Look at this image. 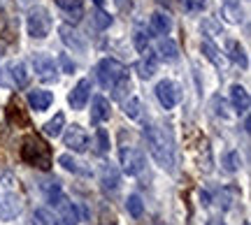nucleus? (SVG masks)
<instances>
[{
    "instance_id": "nucleus-1",
    "label": "nucleus",
    "mask_w": 251,
    "mask_h": 225,
    "mask_svg": "<svg viewBox=\"0 0 251 225\" xmlns=\"http://www.w3.org/2000/svg\"><path fill=\"white\" fill-rule=\"evenodd\" d=\"M144 139L149 146V153L153 160L161 165L163 170H172L175 167V146H172V137L168 130L161 126H147L144 128Z\"/></svg>"
},
{
    "instance_id": "nucleus-2",
    "label": "nucleus",
    "mask_w": 251,
    "mask_h": 225,
    "mask_svg": "<svg viewBox=\"0 0 251 225\" xmlns=\"http://www.w3.org/2000/svg\"><path fill=\"white\" fill-rule=\"evenodd\" d=\"M21 158L24 162L40 167V170H51V149L40 135H28L21 146Z\"/></svg>"
},
{
    "instance_id": "nucleus-3",
    "label": "nucleus",
    "mask_w": 251,
    "mask_h": 225,
    "mask_svg": "<svg viewBox=\"0 0 251 225\" xmlns=\"http://www.w3.org/2000/svg\"><path fill=\"white\" fill-rule=\"evenodd\" d=\"M26 28L28 35L35 37V40H45L49 33H51V17H49V9L42 7V5H35L30 7L26 17Z\"/></svg>"
},
{
    "instance_id": "nucleus-4",
    "label": "nucleus",
    "mask_w": 251,
    "mask_h": 225,
    "mask_svg": "<svg viewBox=\"0 0 251 225\" xmlns=\"http://www.w3.org/2000/svg\"><path fill=\"white\" fill-rule=\"evenodd\" d=\"M96 72H98V81L102 84V89H112L119 79H124L128 74V70H126L124 63H119L114 58H102Z\"/></svg>"
},
{
    "instance_id": "nucleus-5",
    "label": "nucleus",
    "mask_w": 251,
    "mask_h": 225,
    "mask_svg": "<svg viewBox=\"0 0 251 225\" xmlns=\"http://www.w3.org/2000/svg\"><path fill=\"white\" fill-rule=\"evenodd\" d=\"M119 160H121V167H124L126 174H140L144 167V153L137 149V146H121L119 149Z\"/></svg>"
},
{
    "instance_id": "nucleus-6",
    "label": "nucleus",
    "mask_w": 251,
    "mask_h": 225,
    "mask_svg": "<svg viewBox=\"0 0 251 225\" xmlns=\"http://www.w3.org/2000/svg\"><path fill=\"white\" fill-rule=\"evenodd\" d=\"M33 68H35V74L42 81H56L58 79V68H56V61L47 54H35L33 56Z\"/></svg>"
},
{
    "instance_id": "nucleus-7",
    "label": "nucleus",
    "mask_w": 251,
    "mask_h": 225,
    "mask_svg": "<svg viewBox=\"0 0 251 225\" xmlns=\"http://www.w3.org/2000/svg\"><path fill=\"white\" fill-rule=\"evenodd\" d=\"M24 211V202L17 193H2L0 195V221H14Z\"/></svg>"
},
{
    "instance_id": "nucleus-8",
    "label": "nucleus",
    "mask_w": 251,
    "mask_h": 225,
    "mask_svg": "<svg viewBox=\"0 0 251 225\" xmlns=\"http://www.w3.org/2000/svg\"><path fill=\"white\" fill-rule=\"evenodd\" d=\"M156 98H158V102H161L165 109H172V107H177L181 93H179V89H177V84H172L170 79H163V81H158V86H156Z\"/></svg>"
},
{
    "instance_id": "nucleus-9",
    "label": "nucleus",
    "mask_w": 251,
    "mask_h": 225,
    "mask_svg": "<svg viewBox=\"0 0 251 225\" xmlns=\"http://www.w3.org/2000/svg\"><path fill=\"white\" fill-rule=\"evenodd\" d=\"M63 142H65V146H70L72 151H77V153H84L89 149V135H86V130L81 126H77V123L65 130Z\"/></svg>"
},
{
    "instance_id": "nucleus-10",
    "label": "nucleus",
    "mask_w": 251,
    "mask_h": 225,
    "mask_svg": "<svg viewBox=\"0 0 251 225\" xmlns=\"http://www.w3.org/2000/svg\"><path fill=\"white\" fill-rule=\"evenodd\" d=\"M89 98H91V79H79L77 86L72 89V93L68 95V102H70L72 109H84Z\"/></svg>"
},
{
    "instance_id": "nucleus-11",
    "label": "nucleus",
    "mask_w": 251,
    "mask_h": 225,
    "mask_svg": "<svg viewBox=\"0 0 251 225\" xmlns=\"http://www.w3.org/2000/svg\"><path fill=\"white\" fill-rule=\"evenodd\" d=\"M109 114H112L109 100L102 98V95H96L93 102H91V121H93V123H102V121L109 118Z\"/></svg>"
},
{
    "instance_id": "nucleus-12",
    "label": "nucleus",
    "mask_w": 251,
    "mask_h": 225,
    "mask_svg": "<svg viewBox=\"0 0 251 225\" xmlns=\"http://www.w3.org/2000/svg\"><path fill=\"white\" fill-rule=\"evenodd\" d=\"M61 40L65 42L68 49H72V51H84V49H86L84 37H81L72 26H61Z\"/></svg>"
},
{
    "instance_id": "nucleus-13",
    "label": "nucleus",
    "mask_w": 251,
    "mask_h": 225,
    "mask_svg": "<svg viewBox=\"0 0 251 225\" xmlns=\"http://www.w3.org/2000/svg\"><path fill=\"white\" fill-rule=\"evenodd\" d=\"M230 102L237 109V114H247V109H249V93H247V89L240 86V84H233L230 86Z\"/></svg>"
},
{
    "instance_id": "nucleus-14",
    "label": "nucleus",
    "mask_w": 251,
    "mask_h": 225,
    "mask_svg": "<svg viewBox=\"0 0 251 225\" xmlns=\"http://www.w3.org/2000/svg\"><path fill=\"white\" fill-rule=\"evenodd\" d=\"M156 51H158V56H161L163 61H170V63H175L179 58V46L175 45V40H170V37H165V35L158 40Z\"/></svg>"
},
{
    "instance_id": "nucleus-15",
    "label": "nucleus",
    "mask_w": 251,
    "mask_h": 225,
    "mask_svg": "<svg viewBox=\"0 0 251 225\" xmlns=\"http://www.w3.org/2000/svg\"><path fill=\"white\" fill-rule=\"evenodd\" d=\"M51 102H54V95H51L49 90H30V93H28V105L35 109V112L49 109Z\"/></svg>"
},
{
    "instance_id": "nucleus-16",
    "label": "nucleus",
    "mask_w": 251,
    "mask_h": 225,
    "mask_svg": "<svg viewBox=\"0 0 251 225\" xmlns=\"http://www.w3.org/2000/svg\"><path fill=\"white\" fill-rule=\"evenodd\" d=\"M100 181H102V188L105 190H117L121 183V174L114 165H102L100 167Z\"/></svg>"
},
{
    "instance_id": "nucleus-17",
    "label": "nucleus",
    "mask_w": 251,
    "mask_h": 225,
    "mask_svg": "<svg viewBox=\"0 0 251 225\" xmlns=\"http://www.w3.org/2000/svg\"><path fill=\"white\" fill-rule=\"evenodd\" d=\"M9 68V74H12V81H14V89H26L28 86V79H30V72H28L26 63H12L7 65Z\"/></svg>"
},
{
    "instance_id": "nucleus-18",
    "label": "nucleus",
    "mask_w": 251,
    "mask_h": 225,
    "mask_svg": "<svg viewBox=\"0 0 251 225\" xmlns=\"http://www.w3.org/2000/svg\"><path fill=\"white\" fill-rule=\"evenodd\" d=\"M58 209H61V218H58L61 225H79V209L75 207L72 202L63 200L58 204Z\"/></svg>"
},
{
    "instance_id": "nucleus-19",
    "label": "nucleus",
    "mask_w": 251,
    "mask_h": 225,
    "mask_svg": "<svg viewBox=\"0 0 251 225\" xmlns=\"http://www.w3.org/2000/svg\"><path fill=\"white\" fill-rule=\"evenodd\" d=\"M221 17H224L228 23H240L244 19L242 9H240V2H237V0H224V5H221Z\"/></svg>"
},
{
    "instance_id": "nucleus-20",
    "label": "nucleus",
    "mask_w": 251,
    "mask_h": 225,
    "mask_svg": "<svg viewBox=\"0 0 251 225\" xmlns=\"http://www.w3.org/2000/svg\"><path fill=\"white\" fill-rule=\"evenodd\" d=\"M151 30L158 35H168L172 30V19L165 12H153L151 14Z\"/></svg>"
},
{
    "instance_id": "nucleus-21",
    "label": "nucleus",
    "mask_w": 251,
    "mask_h": 225,
    "mask_svg": "<svg viewBox=\"0 0 251 225\" xmlns=\"http://www.w3.org/2000/svg\"><path fill=\"white\" fill-rule=\"evenodd\" d=\"M156 68H158V63H156L153 56H144V58H140V61L135 63V70H137V74H140L142 79H151L153 74H156Z\"/></svg>"
},
{
    "instance_id": "nucleus-22",
    "label": "nucleus",
    "mask_w": 251,
    "mask_h": 225,
    "mask_svg": "<svg viewBox=\"0 0 251 225\" xmlns=\"http://www.w3.org/2000/svg\"><path fill=\"white\" fill-rule=\"evenodd\" d=\"M226 51H228V56H230V61H235V63H240L242 68H247V65H249L247 51H244V46L240 45V42H235V40H230V42L226 45Z\"/></svg>"
},
{
    "instance_id": "nucleus-23",
    "label": "nucleus",
    "mask_w": 251,
    "mask_h": 225,
    "mask_svg": "<svg viewBox=\"0 0 251 225\" xmlns=\"http://www.w3.org/2000/svg\"><path fill=\"white\" fill-rule=\"evenodd\" d=\"M47 200H49V204L51 207H58L63 200H68L65 195H63V190H61V183L58 181H47Z\"/></svg>"
},
{
    "instance_id": "nucleus-24",
    "label": "nucleus",
    "mask_w": 251,
    "mask_h": 225,
    "mask_svg": "<svg viewBox=\"0 0 251 225\" xmlns=\"http://www.w3.org/2000/svg\"><path fill=\"white\" fill-rule=\"evenodd\" d=\"M56 5H58L63 12H68L72 19H79L81 12H84V5H81V0H56Z\"/></svg>"
},
{
    "instance_id": "nucleus-25",
    "label": "nucleus",
    "mask_w": 251,
    "mask_h": 225,
    "mask_svg": "<svg viewBox=\"0 0 251 225\" xmlns=\"http://www.w3.org/2000/svg\"><path fill=\"white\" fill-rule=\"evenodd\" d=\"M58 162H61V165H63V167H65L68 172H75V174H86V177L91 174V170L81 167V162L75 160V158H72V156H68V153H63L61 158H58Z\"/></svg>"
},
{
    "instance_id": "nucleus-26",
    "label": "nucleus",
    "mask_w": 251,
    "mask_h": 225,
    "mask_svg": "<svg viewBox=\"0 0 251 225\" xmlns=\"http://www.w3.org/2000/svg\"><path fill=\"white\" fill-rule=\"evenodd\" d=\"M200 49H202V54H205L207 61H212V63L216 65V68H221V63H224V58H221V54H219V49H216L209 40H202L200 42Z\"/></svg>"
},
{
    "instance_id": "nucleus-27",
    "label": "nucleus",
    "mask_w": 251,
    "mask_h": 225,
    "mask_svg": "<svg viewBox=\"0 0 251 225\" xmlns=\"http://www.w3.org/2000/svg\"><path fill=\"white\" fill-rule=\"evenodd\" d=\"M63 126H65V116H63V114H56L51 121H47L45 123V135L58 137L61 135V130H63Z\"/></svg>"
},
{
    "instance_id": "nucleus-28",
    "label": "nucleus",
    "mask_w": 251,
    "mask_h": 225,
    "mask_svg": "<svg viewBox=\"0 0 251 225\" xmlns=\"http://www.w3.org/2000/svg\"><path fill=\"white\" fill-rule=\"evenodd\" d=\"M7 121L9 123H17V126H28V116L19 109L17 102H9L7 107Z\"/></svg>"
},
{
    "instance_id": "nucleus-29",
    "label": "nucleus",
    "mask_w": 251,
    "mask_h": 225,
    "mask_svg": "<svg viewBox=\"0 0 251 225\" xmlns=\"http://www.w3.org/2000/svg\"><path fill=\"white\" fill-rule=\"evenodd\" d=\"M126 209H128V214L133 218H140L144 211V204H142V198L140 195H128V200H126Z\"/></svg>"
},
{
    "instance_id": "nucleus-30",
    "label": "nucleus",
    "mask_w": 251,
    "mask_h": 225,
    "mask_svg": "<svg viewBox=\"0 0 251 225\" xmlns=\"http://www.w3.org/2000/svg\"><path fill=\"white\" fill-rule=\"evenodd\" d=\"M224 165L228 172H237L240 167H242V156H240V151H228L224 156Z\"/></svg>"
},
{
    "instance_id": "nucleus-31",
    "label": "nucleus",
    "mask_w": 251,
    "mask_h": 225,
    "mask_svg": "<svg viewBox=\"0 0 251 225\" xmlns=\"http://www.w3.org/2000/svg\"><path fill=\"white\" fill-rule=\"evenodd\" d=\"M126 90H130V79L126 74L124 79H119L114 86H112V98L114 100H124L126 98Z\"/></svg>"
},
{
    "instance_id": "nucleus-32",
    "label": "nucleus",
    "mask_w": 251,
    "mask_h": 225,
    "mask_svg": "<svg viewBox=\"0 0 251 225\" xmlns=\"http://www.w3.org/2000/svg\"><path fill=\"white\" fill-rule=\"evenodd\" d=\"M58 218L49 211V209H37L35 211V225H56Z\"/></svg>"
},
{
    "instance_id": "nucleus-33",
    "label": "nucleus",
    "mask_w": 251,
    "mask_h": 225,
    "mask_svg": "<svg viewBox=\"0 0 251 225\" xmlns=\"http://www.w3.org/2000/svg\"><path fill=\"white\" fill-rule=\"evenodd\" d=\"M96 151H98L100 156H105V153L109 151V135L102 130V128L96 133Z\"/></svg>"
},
{
    "instance_id": "nucleus-34",
    "label": "nucleus",
    "mask_w": 251,
    "mask_h": 225,
    "mask_svg": "<svg viewBox=\"0 0 251 225\" xmlns=\"http://www.w3.org/2000/svg\"><path fill=\"white\" fill-rule=\"evenodd\" d=\"M237 198H240L237 188H224V190H221V195H219V200H224V202H221V204H224V209L233 207V202H237Z\"/></svg>"
},
{
    "instance_id": "nucleus-35",
    "label": "nucleus",
    "mask_w": 251,
    "mask_h": 225,
    "mask_svg": "<svg viewBox=\"0 0 251 225\" xmlns=\"http://www.w3.org/2000/svg\"><path fill=\"white\" fill-rule=\"evenodd\" d=\"M140 109H142V105H140V100H137V98H130L124 105L126 116H130V118H137V116H140Z\"/></svg>"
},
{
    "instance_id": "nucleus-36",
    "label": "nucleus",
    "mask_w": 251,
    "mask_h": 225,
    "mask_svg": "<svg viewBox=\"0 0 251 225\" xmlns=\"http://www.w3.org/2000/svg\"><path fill=\"white\" fill-rule=\"evenodd\" d=\"M93 21H96V26H98L100 30H105V28H109V23H112V17L98 7L96 9V14H93Z\"/></svg>"
},
{
    "instance_id": "nucleus-37",
    "label": "nucleus",
    "mask_w": 251,
    "mask_h": 225,
    "mask_svg": "<svg viewBox=\"0 0 251 225\" xmlns=\"http://www.w3.org/2000/svg\"><path fill=\"white\" fill-rule=\"evenodd\" d=\"M100 225H117V216H114V211L112 209H102L100 211Z\"/></svg>"
},
{
    "instance_id": "nucleus-38",
    "label": "nucleus",
    "mask_w": 251,
    "mask_h": 225,
    "mask_svg": "<svg viewBox=\"0 0 251 225\" xmlns=\"http://www.w3.org/2000/svg\"><path fill=\"white\" fill-rule=\"evenodd\" d=\"M147 45H149V35H144L142 30H137L135 33V46H137V51H147Z\"/></svg>"
},
{
    "instance_id": "nucleus-39",
    "label": "nucleus",
    "mask_w": 251,
    "mask_h": 225,
    "mask_svg": "<svg viewBox=\"0 0 251 225\" xmlns=\"http://www.w3.org/2000/svg\"><path fill=\"white\" fill-rule=\"evenodd\" d=\"M207 0H181V5L188 9V12H200V9L205 7Z\"/></svg>"
},
{
    "instance_id": "nucleus-40",
    "label": "nucleus",
    "mask_w": 251,
    "mask_h": 225,
    "mask_svg": "<svg viewBox=\"0 0 251 225\" xmlns=\"http://www.w3.org/2000/svg\"><path fill=\"white\" fill-rule=\"evenodd\" d=\"M0 86L14 89V81H12V74H9V68H2V70H0Z\"/></svg>"
},
{
    "instance_id": "nucleus-41",
    "label": "nucleus",
    "mask_w": 251,
    "mask_h": 225,
    "mask_svg": "<svg viewBox=\"0 0 251 225\" xmlns=\"http://www.w3.org/2000/svg\"><path fill=\"white\" fill-rule=\"evenodd\" d=\"M58 61H61V68H63V70H65V72H68V74H72V72H75V68H77V65L72 63V61H70V58H68V56H61Z\"/></svg>"
},
{
    "instance_id": "nucleus-42",
    "label": "nucleus",
    "mask_w": 251,
    "mask_h": 225,
    "mask_svg": "<svg viewBox=\"0 0 251 225\" xmlns=\"http://www.w3.org/2000/svg\"><path fill=\"white\" fill-rule=\"evenodd\" d=\"M200 200H202V204H205V207H207V204H209V195H207L205 190H202V193H200Z\"/></svg>"
},
{
    "instance_id": "nucleus-43",
    "label": "nucleus",
    "mask_w": 251,
    "mask_h": 225,
    "mask_svg": "<svg viewBox=\"0 0 251 225\" xmlns=\"http://www.w3.org/2000/svg\"><path fill=\"white\" fill-rule=\"evenodd\" d=\"M93 2H96V5H98V7H100V5H102V0H93Z\"/></svg>"
},
{
    "instance_id": "nucleus-44",
    "label": "nucleus",
    "mask_w": 251,
    "mask_h": 225,
    "mask_svg": "<svg viewBox=\"0 0 251 225\" xmlns=\"http://www.w3.org/2000/svg\"><path fill=\"white\" fill-rule=\"evenodd\" d=\"M216 225H224V223H216Z\"/></svg>"
}]
</instances>
